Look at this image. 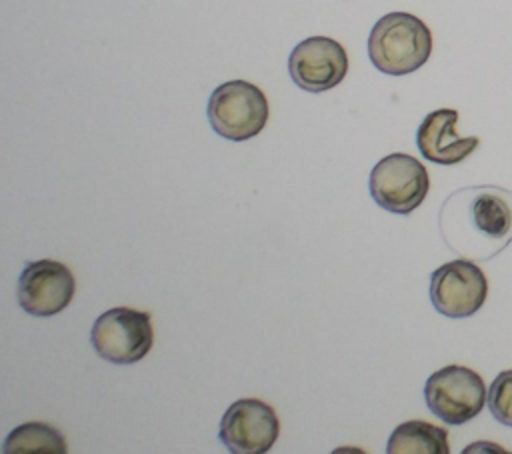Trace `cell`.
Returning a JSON list of instances; mask_svg holds the SVG:
<instances>
[{
  "label": "cell",
  "mask_w": 512,
  "mask_h": 454,
  "mask_svg": "<svg viewBox=\"0 0 512 454\" xmlns=\"http://www.w3.org/2000/svg\"><path fill=\"white\" fill-rule=\"evenodd\" d=\"M372 200L394 214H410L416 210L428 190V170L410 154L394 152L376 162L368 180Z\"/></svg>",
  "instance_id": "6"
},
{
  "label": "cell",
  "mask_w": 512,
  "mask_h": 454,
  "mask_svg": "<svg viewBox=\"0 0 512 454\" xmlns=\"http://www.w3.org/2000/svg\"><path fill=\"white\" fill-rule=\"evenodd\" d=\"M280 434L276 410L258 398H240L220 420L218 438L232 454H264Z\"/></svg>",
  "instance_id": "8"
},
{
  "label": "cell",
  "mask_w": 512,
  "mask_h": 454,
  "mask_svg": "<svg viewBox=\"0 0 512 454\" xmlns=\"http://www.w3.org/2000/svg\"><path fill=\"white\" fill-rule=\"evenodd\" d=\"M294 84L306 92H326L338 86L348 72V54L328 36H310L298 42L288 58Z\"/></svg>",
  "instance_id": "10"
},
{
  "label": "cell",
  "mask_w": 512,
  "mask_h": 454,
  "mask_svg": "<svg viewBox=\"0 0 512 454\" xmlns=\"http://www.w3.org/2000/svg\"><path fill=\"white\" fill-rule=\"evenodd\" d=\"M90 342L106 362L134 364L150 352L154 342L150 314L128 306L110 308L94 320Z\"/></svg>",
  "instance_id": "5"
},
{
  "label": "cell",
  "mask_w": 512,
  "mask_h": 454,
  "mask_svg": "<svg viewBox=\"0 0 512 454\" xmlns=\"http://www.w3.org/2000/svg\"><path fill=\"white\" fill-rule=\"evenodd\" d=\"M488 298V280L474 260L458 258L442 264L430 276V300L448 318L476 314Z\"/></svg>",
  "instance_id": "7"
},
{
  "label": "cell",
  "mask_w": 512,
  "mask_h": 454,
  "mask_svg": "<svg viewBox=\"0 0 512 454\" xmlns=\"http://www.w3.org/2000/svg\"><path fill=\"white\" fill-rule=\"evenodd\" d=\"M4 454H64L68 444L58 428L44 422L16 426L2 444Z\"/></svg>",
  "instance_id": "13"
},
{
  "label": "cell",
  "mask_w": 512,
  "mask_h": 454,
  "mask_svg": "<svg viewBox=\"0 0 512 454\" xmlns=\"http://www.w3.org/2000/svg\"><path fill=\"white\" fill-rule=\"evenodd\" d=\"M440 232L462 258H494L512 242V192L500 186L452 192L440 208Z\"/></svg>",
  "instance_id": "1"
},
{
  "label": "cell",
  "mask_w": 512,
  "mask_h": 454,
  "mask_svg": "<svg viewBox=\"0 0 512 454\" xmlns=\"http://www.w3.org/2000/svg\"><path fill=\"white\" fill-rule=\"evenodd\" d=\"M208 120L214 132L232 142H244L260 134L268 122L266 94L252 82L228 80L208 98Z\"/></svg>",
  "instance_id": "3"
},
{
  "label": "cell",
  "mask_w": 512,
  "mask_h": 454,
  "mask_svg": "<svg viewBox=\"0 0 512 454\" xmlns=\"http://www.w3.org/2000/svg\"><path fill=\"white\" fill-rule=\"evenodd\" d=\"M388 454H448V432L426 420H408L398 424L386 446Z\"/></svg>",
  "instance_id": "12"
},
{
  "label": "cell",
  "mask_w": 512,
  "mask_h": 454,
  "mask_svg": "<svg viewBox=\"0 0 512 454\" xmlns=\"http://www.w3.org/2000/svg\"><path fill=\"white\" fill-rule=\"evenodd\" d=\"M74 292L76 280L70 268L50 258L28 262L18 280V304L38 318L62 312L72 302Z\"/></svg>",
  "instance_id": "9"
},
{
  "label": "cell",
  "mask_w": 512,
  "mask_h": 454,
  "mask_svg": "<svg viewBox=\"0 0 512 454\" xmlns=\"http://www.w3.org/2000/svg\"><path fill=\"white\" fill-rule=\"evenodd\" d=\"M458 112L454 108H438L424 116L416 132L420 154L436 164H458L468 158L480 144V138H462L456 134Z\"/></svg>",
  "instance_id": "11"
},
{
  "label": "cell",
  "mask_w": 512,
  "mask_h": 454,
  "mask_svg": "<svg viewBox=\"0 0 512 454\" xmlns=\"http://www.w3.org/2000/svg\"><path fill=\"white\" fill-rule=\"evenodd\" d=\"M488 408L492 416L512 428V370L500 372L488 388Z\"/></svg>",
  "instance_id": "14"
},
{
  "label": "cell",
  "mask_w": 512,
  "mask_h": 454,
  "mask_svg": "<svg viewBox=\"0 0 512 454\" xmlns=\"http://www.w3.org/2000/svg\"><path fill=\"white\" fill-rule=\"evenodd\" d=\"M432 54L430 28L410 12H388L370 30L368 56L384 74L416 72Z\"/></svg>",
  "instance_id": "2"
},
{
  "label": "cell",
  "mask_w": 512,
  "mask_h": 454,
  "mask_svg": "<svg viewBox=\"0 0 512 454\" xmlns=\"http://www.w3.org/2000/svg\"><path fill=\"white\" fill-rule=\"evenodd\" d=\"M488 392L482 376L460 364H448L432 372L424 384V400L432 414L446 424H464L478 416Z\"/></svg>",
  "instance_id": "4"
}]
</instances>
